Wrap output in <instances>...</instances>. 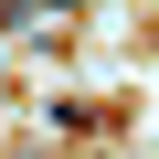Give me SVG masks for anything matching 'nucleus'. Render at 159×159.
Here are the masks:
<instances>
[{
	"label": "nucleus",
	"mask_w": 159,
	"mask_h": 159,
	"mask_svg": "<svg viewBox=\"0 0 159 159\" xmlns=\"http://www.w3.org/2000/svg\"><path fill=\"white\" fill-rule=\"evenodd\" d=\"M43 11H85V0H43Z\"/></svg>",
	"instance_id": "obj_1"
}]
</instances>
